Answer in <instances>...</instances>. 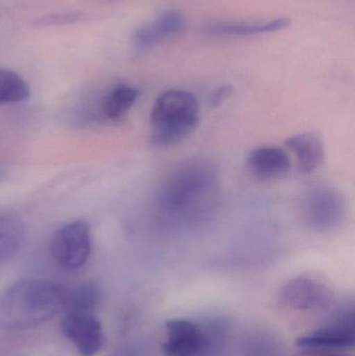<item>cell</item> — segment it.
<instances>
[{
	"label": "cell",
	"instance_id": "14",
	"mask_svg": "<svg viewBox=\"0 0 355 356\" xmlns=\"http://www.w3.org/2000/svg\"><path fill=\"white\" fill-rule=\"evenodd\" d=\"M101 301V289L94 282L67 286L64 309L66 314H92Z\"/></svg>",
	"mask_w": 355,
	"mask_h": 356
},
{
	"label": "cell",
	"instance_id": "10",
	"mask_svg": "<svg viewBox=\"0 0 355 356\" xmlns=\"http://www.w3.org/2000/svg\"><path fill=\"white\" fill-rule=\"evenodd\" d=\"M185 25V18L181 13L175 10L164 13L135 31L133 35V47L139 52L147 51L183 33Z\"/></svg>",
	"mask_w": 355,
	"mask_h": 356
},
{
	"label": "cell",
	"instance_id": "15",
	"mask_svg": "<svg viewBox=\"0 0 355 356\" xmlns=\"http://www.w3.org/2000/svg\"><path fill=\"white\" fill-rule=\"evenodd\" d=\"M24 238V223L19 218L0 216V267L18 253Z\"/></svg>",
	"mask_w": 355,
	"mask_h": 356
},
{
	"label": "cell",
	"instance_id": "17",
	"mask_svg": "<svg viewBox=\"0 0 355 356\" xmlns=\"http://www.w3.org/2000/svg\"><path fill=\"white\" fill-rule=\"evenodd\" d=\"M31 93L28 83L20 74L0 67V106L25 102Z\"/></svg>",
	"mask_w": 355,
	"mask_h": 356
},
{
	"label": "cell",
	"instance_id": "9",
	"mask_svg": "<svg viewBox=\"0 0 355 356\" xmlns=\"http://www.w3.org/2000/svg\"><path fill=\"white\" fill-rule=\"evenodd\" d=\"M166 338L162 351L166 356H197L206 349L204 330L187 319H170L165 323Z\"/></svg>",
	"mask_w": 355,
	"mask_h": 356
},
{
	"label": "cell",
	"instance_id": "19",
	"mask_svg": "<svg viewBox=\"0 0 355 356\" xmlns=\"http://www.w3.org/2000/svg\"><path fill=\"white\" fill-rule=\"evenodd\" d=\"M294 356H352L344 355L340 350H329V349L299 348Z\"/></svg>",
	"mask_w": 355,
	"mask_h": 356
},
{
	"label": "cell",
	"instance_id": "1",
	"mask_svg": "<svg viewBox=\"0 0 355 356\" xmlns=\"http://www.w3.org/2000/svg\"><path fill=\"white\" fill-rule=\"evenodd\" d=\"M218 169L206 159H194L173 169L158 188L154 213L169 230L197 227L215 211L219 195Z\"/></svg>",
	"mask_w": 355,
	"mask_h": 356
},
{
	"label": "cell",
	"instance_id": "16",
	"mask_svg": "<svg viewBox=\"0 0 355 356\" xmlns=\"http://www.w3.org/2000/svg\"><path fill=\"white\" fill-rule=\"evenodd\" d=\"M139 91L127 85H119L108 94L102 104L106 118L116 120L126 114L137 102Z\"/></svg>",
	"mask_w": 355,
	"mask_h": 356
},
{
	"label": "cell",
	"instance_id": "4",
	"mask_svg": "<svg viewBox=\"0 0 355 356\" xmlns=\"http://www.w3.org/2000/svg\"><path fill=\"white\" fill-rule=\"evenodd\" d=\"M306 225L316 232H331L342 225L347 215L345 197L331 186H315L302 202Z\"/></svg>",
	"mask_w": 355,
	"mask_h": 356
},
{
	"label": "cell",
	"instance_id": "20",
	"mask_svg": "<svg viewBox=\"0 0 355 356\" xmlns=\"http://www.w3.org/2000/svg\"><path fill=\"white\" fill-rule=\"evenodd\" d=\"M231 88H221V89H219L218 91L215 93L214 97H213V102H214L215 104H220L221 102H224V100L231 95Z\"/></svg>",
	"mask_w": 355,
	"mask_h": 356
},
{
	"label": "cell",
	"instance_id": "13",
	"mask_svg": "<svg viewBox=\"0 0 355 356\" xmlns=\"http://www.w3.org/2000/svg\"><path fill=\"white\" fill-rule=\"evenodd\" d=\"M288 18L254 22H213L204 26V33L217 37H250L283 31L290 26Z\"/></svg>",
	"mask_w": 355,
	"mask_h": 356
},
{
	"label": "cell",
	"instance_id": "18",
	"mask_svg": "<svg viewBox=\"0 0 355 356\" xmlns=\"http://www.w3.org/2000/svg\"><path fill=\"white\" fill-rule=\"evenodd\" d=\"M83 14L79 12L54 13L40 17L35 22V26L50 27L62 26V25L73 24L81 18Z\"/></svg>",
	"mask_w": 355,
	"mask_h": 356
},
{
	"label": "cell",
	"instance_id": "7",
	"mask_svg": "<svg viewBox=\"0 0 355 356\" xmlns=\"http://www.w3.org/2000/svg\"><path fill=\"white\" fill-rule=\"evenodd\" d=\"M60 330L79 356H96L106 344L104 328L93 314H66Z\"/></svg>",
	"mask_w": 355,
	"mask_h": 356
},
{
	"label": "cell",
	"instance_id": "11",
	"mask_svg": "<svg viewBox=\"0 0 355 356\" xmlns=\"http://www.w3.org/2000/svg\"><path fill=\"white\" fill-rule=\"evenodd\" d=\"M286 146L295 156L298 168L304 175H312L324 163V144L316 134L304 133L293 136L286 141Z\"/></svg>",
	"mask_w": 355,
	"mask_h": 356
},
{
	"label": "cell",
	"instance_id": "2",
	"mask_svg": "<svg viewBox=\"0 0 355 356\" xmlns=\"http://www.w3.org/2000/svg\"><path fill=\"white\" fill-rule=\"evenodd\" d=\"M67 286L50 280H20L0 295V328L33 330L53 319L64 309Z\"/></svg>",
	"mask_w": 355,
	"mask_h": 356
},
{
	"label": "cell",
	"instance_id": "3",
	"mask_svg": "<svg viewBox=\"0 0 355 356\" xmlns=\"http://www.w3.org/2000/svg\"><path fill=\"white\" fill-rule=\"evenodd\" d=\"M200 106L193 94L169 90L158 96L150 115L151 142L160 147L175 145L197 129Z\"/></svg>",
	"mask_w": 355,
	"mask_h": 356
},
{
	"label": "cell",
	"instance_id": "5",
	"mask_svg": "<svg viewBox=\"0 0 355 356\" xmlns=\"http://www.w3.org/2000/svg\"><path fill=\"white\" fill-rule=\"evenodd\" d=\"M92 251L91 227L85 220L67 223L56 230L50 243V252L63 269L83 267Z\"/></svg>",
	"mask_w": 355,
	"mask_h": 356
},
{
	"label": "cell",
	"instance_id": "8",
	"mask_svg": "<svg viewBox=\"0 0 355 356\" xmlns=\"http://www.w3.org/2000/svg\"><path fill=\"white\" fill-rule=\"evenodd\" d=\"M355 344L354 309H346L338 315L329 325L296 340L298 348L347 350Z\"/></svg>",
	"mask_w": 355,
	"mask_h": 356
},
{
	"label": "cell",
	"instance_id": "6",
	"mask_svg": "<svg viewBox=\"0 0 355 356\" xmlns=\"http://www.w3.org/2000/svg\"><path fill=\"white\" fill-rule=\"evenodd\" d=\"M279 299L289 309L318 311L331 305L335 291L323 278L304 274L288 280L279 291Z\"/></svg>",
	"mask_w": 355,
	"mask_h": 356
},
{
	"label": "cell",
	"instance_id": "12",
	"mask_svg": "<svg viewBox=\"0 0 355 356\" xmlns=\"http://www.w3.org/2000/svg\"><path fill=\"white\" fill-rule=\"evenodd\" d=\"M248 167L256 177L277 178L291 169V160L286 150L274 146L256 148L248 156Z\"/></svg>",
	"mask_w": 355,
	"mask_h": 356
}]
</instances>
